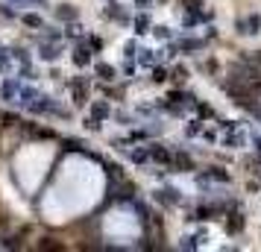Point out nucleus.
Listing matches in <instances>:
<instances>
[{"mask_svg": "<svg viewBox=\"0 0 261 252\" xmlns=\"http://www.w3.org/2000/svg\"><path fill=\"white\" fill-rule=\"evenodd\" d=\"M41 56L47 62H53V59H59V50L53 47V44H47V47H41Z\"/></svg>", "mask_w": 261, "mask_h": 252, "instance_id": "f257e3e1", "label": "nucleus"}, {"mask_svg": "<svg viewBox=\"0 0 261 252\" xmlns=\"http://www.w3.org/2000/svg\"><path fill=\"white\" fill-rule=\"evenodd\" d=\"M97 73H100L103 79H112V76H115V71H112L109 65H97Z\"/></svg>", "mask_w": 261, "mask_h": 252, "instance_id": "f03ea898", "label": "nucleus"}, {"mask_svg": "<svg viewBox=\"0 0 261 252\" xmlns=\"http://www.w3.org/2000/svg\"><path fill=\"white\" fill-rule=\"evenodd\" d=\"M249 115H252V118H255V120L261 123V103H255V106H249Z\"/></svg>", "mask_w": 261, "mask_h": 252, "instance_id": "7ed1b4c3", "label": "nucleus"}, {"mask_svg": "<svg viewBox=\"0 0 261 252\" xmlns=\"http://www.w3.org/2000/svg\"><path fill=\"white\" fill-rule=\"evenodd\" d=\"M59 18H76V9H59Z\"/></svg>", "mask_w": 261, "mask_h": 252, "instance_id": "20e7f679", "label": "nucleus"}, {"mask_svg": "<svg viewBox=\"0 0 261 252\" xmlns=\"http://www.w3.org/2000/svg\"><path fill=\"white\" fill-rule=\"evenodd\" d=\"M24 21H27V24H30V26H38V24H41V21H38L36 15H24Z\"/></svg>", "mask_w": 261, "mask_h": 252, "instance_id": "39448f33", "label": "nucleus"}, {"mask_svg": "<svg viewBox=\"0 0 261 252\" xmlns=\"http://www.w3.org/2000/svg\"><path fill=\"white\" fill-rule=\"evenodd\" d=\"M94 115H100V118H103V115H106V106H103V103H94Z\"/></svg>", "mask_w": 261, "mask_h": 252, "instance_id": "423d86ee", "label": "nucleus"}, {"mask_svg": "<svg viewBox=\"0 0 261 252\" xmlns=\"http://www.w3.org/2000/svg\"><path fill=\"white\" fill-rule=\"evenodd\" d=\"M155 36H159V38H167V26H155Z\"/></svg>", "mask_w": 261, "mask_h": 252, "instance_id": "0eeeda50", "label": "nucleus"}]
</instances>
